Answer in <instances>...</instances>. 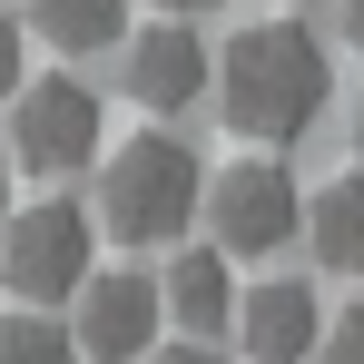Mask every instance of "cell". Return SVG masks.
Returning a JSON list of instances; mask_svg holds the SVG:
<instances>
[{
    "instance_id": "obj_15",
    "label": "cell",
    "mask_w": 364,
    "mask_h": 364,
    "mask_svg": "<svg viewBox=\"0 0 364 364\" xmlns=\"http://www.w3.org/2000/svg\"><path fill=\"white\" fill-rule=\"evenodd\" d=\"M158 364H227V355H207V335H187L178 355H158Z\"/></svg>"
},
{
    "instance_id": "obj_12",
    "label": "cell",
    "mask_w": 364,
    "mask_h": 364,
    "mask_svg": "<svg viewBox=\"0 0 364 364\" xmlns=\"http://www.w3.org/2000/svg\"><path fill=\"white\" fill-rule=\"evenodd\" d=\"M0 364H79V335H60L50 315H10L0 325Z\"/></svg>"
},
{
    "instance_id": "obj_2",
    "label": "cell",
    "mask_w": 364,
    "mask_h": 364,
    "mask_svg": "<svg viewBox=\"0 0 364 364\" xmlns=\"http://www.w3.org/2000/svg\"><path fill=\"white\" fill-rule=\"evenodd\" d=\"M197 217H207V168H197L187 138L148 128V138L109 148V168H99V227L119 246H178Z\"/></svg>"
},
{
    "instance_id": "obj_4",
    "label": "cell",
    "mask_w": 364,
    "mask_h": 364,
    "mask_svg": "<svg viewBox=\"0 0 364 364\" xmlns=\"http://www.w3.org/2000/svg\"><path fill=\"white\" fill-rule=\"evenodd\" d=\"M89 256H99V227H89L69 197H40V207L10 217V237H0V276H10L30 305H60V296H79Z\"/></svg>"
},
{
    "instance_id": "obj_16",
    "label": "cell",
    "mask_w": 364,
    "mask_h": 364,
    "mask_svg": "<svg viewBox=\"0 0 364 364\" xmlns=\"http://www.w3.org/2000/svg\"><path fill=\"white\" fill-rule=\"evenodd\" d=\"M158 10H168V20H197V10H217V0H158Z\"/></svg>"
},
{
    "instance_id": "obj_18",
    "label": "cell",
    "mask_w": 364,
    "mask_h": 364,
    "mask_svg": "<svg viewBox=\"0 0 364 364\" xmlns=\"http://www.w3.org/2000/svg\"><path fill=\"white\" fill-rule=\"evenodd\" d=\"M0 207H10V158H0Z\"/></svg>"
},
{
    "instance_id": "obj_20",
    "label": "cell",
    "mask_w": 364,
    "mask_h": 364,
    "mask_svg": "<svg viewBox=\"0 0 364 364\" xmlns=\"http://www.w3.org/2000/svg\"><path fill=\"white\" fill-rule=\"evenodd\" d=\"M296 10H305V0H296Z\"/></svg>"
},
{
    "instance_id": "obj_8",
    "label": "cell",
    "mask_w": 364,
    "mask_h": 364,
    "mask_svg": "<svg viewBox=\"0 0 364 364\" xmlns=\"http://www.w3.org/2000/svg\"><path fill=\"white\" fill-rule=\"evenodd\" d=\"M315 335H325V315H315V286H296V276H266L256 296H237V345L256 364H305Z\"/></svg>"
},
{
    "instance_id": "obj_9",
    "label": "cell",
    "mask_w": 364,
    "mask_h": 364,
    "mask_svg": "<svg viewBox=\"0 0 364 364\" xmlns=\"http://www.w3.org/2000/svg\"><path fill=\"white\" fill-rule=\"evenodd\" d=\"M168 315L187 335H227L237 325V286H227V246H187L168 266Z\"/></svg>"
},
{
    "instance_id": "obj_5",
    "label": "cell",
    "mask_w": 364,
    "mask_h": 364,
    "mask_svg": "<svg viewBox=\"0 0 364 364\" xmlns=\"http://www.w3.org/2000/svg\"><path fill=\"white\" fill-rule=\"evenodd\" d=\"M207 227L227 256H276L286 237H305V187L276 158H237L227 178H207Z\"/></svg>"
},
{
    "instance_id": "obj_7",
    "label": "cell",
    "mask_w": 364,
    "mask_h": 364,
    "mask_svg": "<svg viewBox=\"0 0 364 364\" xmlns=\"http://www.w3.org/2000/svg\"><path fill=\"white\" fill-rule=\"evenodd\" d=\"M119 79H128V99L148 109V119H178V109H197L207 99V40L187 30V20H158V30H128L119 40Z\"/></svg>"
},
{
    "instance_id": "obj_11",
    "label": "cell",
    "mask_w": 364,
    "mask_h": 364,
    "mask_svg": "<svg viewBox=\"0 0 364 364\" xmlns=\"http://www.w3.org/2000/svg\"><path fill=\"white\" fill-rule=\"evenodd\" d=\"M30 40H50L60 60L119 50L128 40V0H30Z\"/></svg>"
},
{
    "instance_id": "obj_3",
    "label": "cell",
    "mask_w": 364,
    "mask_h": 364,
    "mask_svg": "<svg viewBox=\"0 0 364 364\" xmlns=\"http://www.w3.org/2000/svg\"><path fill=\"white\" fill-rule=\"evenodd\" d=\"M99 138H109V109L79 69H50V79H20L10 99V158L30 178H79L99 168Z\"/></svg>"
},
{
    "instance_id": "obj_6",
    "label": "cell",
    "mask_w": 364,
    "mask_h": 364,
    "mask_svg": "<svg viewBox=\"0 0 364 364\" xmlns=\"http://www.w3.org/2000/svg\"><path fill=\"white\" fill-rule=\"evenodd\" d=\"M158 305H168L158 276H138V266H89V276H79V364L158 355Z\"/></svg>"
},
{
    "instance_id": "obj_1",
    "label": "cell",
    "mask_w": 364,
    "mask_h": 364,
    "mask_svg": "<svg viewBox=\"0 0 364 364\" xmlns=\"http://www.w3.org/2000/svg\"><path fill=\"white\" fill-rule=\"evenodd\" d=\"M325 89H335V69H325V40L305 30V20H256L227 40V60H217V99H227V128L246 138H266V148H286L315 128L325 109Z\"/></svg>"
},
{
    "instance_id": "obj_13",
    "label": "cell",
    "mask_w": 364,
    "mask_h": 364,
    "mask_svg": "<svg viewBox=\"0 0 364 364\" xmlns=\"http://www.w3.org/2000/svg\"><path fill=\"white\" fill-rule=\"evenodd\" d=\"M315 364H364V305H355V315H335V325L315 335Z\"/></svg>"
},
{
    "instance_id": "obj_19",
    "label": "cell",
    "mask_w": 364,
    "mask_h": 364,
    "mask_svg": "<svg viewBox=\"0 0 364 364\" xmlns=\"http://www.w3.org/2000/svg\"><path fill=\"white\" fill-rule=\"evenodd\" d=\"M355 148H364V99H355Z\"/></svg>"
},
{
    "instance_id": "obj_17",
    "label": "cell",
    "mask_w": 364,
    "mask_h": 364,
    "mask_svg": "<svg viewBox=\"0 0 364 364\" xmlns=\"http://www.w3.org/2000/svg\"><path fill=\"white\" fill-rule=\"evenodd\" d=\"M345 40H355V50H364V0H345Z\"/></svg>"
},
{
    "instance_id": "obj_10",
    "label": "cell",
    "mask_w": 364,
    "mask_h": 364,
    "mask_svg": "<svg viewBox=\"0 0 364 364\" xmlns=\"http://www.w3.org/2000/svg\"><path fill=\"white\" fill-rule=\"evenodd\" d=\"M305 237L325 276H364V178H325L305 197Z\"/></svg>"
},
{
    "instance_id": "obj_14",
    "label": "cell",
    "mask_w": 364,
    "mask_h": 364,
    "mask_svg": "<svg viewBox=\"0 0 364 364\" xmlns=\"http://www.w3.org/2000/svg\"><path fill=\"white\" fill-rule=\"evenodd\" d=\"M20 50H30V30H10V20H0V109H10V99H20V79H30Z\"/></svg>"
}]
</instances>
